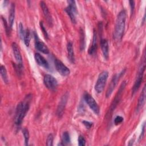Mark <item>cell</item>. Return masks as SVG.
I'll return each mask as SVG.
<instances>
[{
  "instance_id": "32",
  "label": "cell",
  "mask_w": 146,
  "mask_h": 146,
  "mask_svg": "<svg viewBox=\"0 0 146 146\" xmlns=\"http://www.w3.org/2000/svg\"><path fill=\"white\" fill-rule=\"evenodd\" d=\"M82 123L84 125V126L87 128H90L92 127L93 125V123L92 122H90L88 121H86V120H83L82 121Z\"/></svg>"
},
{
  "instance_id": "15",
  "label": "cell",
  "mask_w": 146,
  "mask_h": 146,
  "mask_svg": "<svg viewBox=\"0 0 146 146\" xmlns=\"http://www.w3.org/2000/svg\"><path fill=\"white\" fill-rule=\"evenodd\" d=\"M40 7L42 8V10L43 11V13L44 14V15L45 16L48 23L50 25L52 24V18L50 15V12H49V10H48V9L46 5V4L43 1H41L40 2Z\"/></svg>"
},
{
  "instance_id": "24",
  "label": "cell",
  "mask_w": 146,
  "mask_h": 146,
  "mask_svg": "<svg viewBox=\"0 0 146 146\" xmlns=\"http://www.w3.org/2000/svg\"><path fill=\"white\" fill-rule=\"evenodd\" d=\"M62 142L64 145H67L70 143V137L68 132H63L62 135Z\"/></svg>"
},
{
  "instance_id": "16",
  "label": "cell",
  "mask_w": 146,
  "mask_h": 146,
  "mask_svg": "<svg viewBox=\"0 0 146 146\" xmlns=\"http://www.w3.org/2000/svg\"><path fill=\"white\" fill-rule=\"evenodd\" d=\"M67 54H68V58L70 62L72 63H75V55H74V51L72 46V43L71 42H69L67 45Z\"/></svg>"
},
{
  "instance_id": "13",
  "label": "cell",
  "mask_w": 146,
  "mask_h": 146,
  "mask_svg": "<svg viewBox=\"0 0 146 146\" xmlns=\"http://www.w3.org/2000/svg\"><path fill=\"white\" fill-rule=\"evenodd\" d=\"M35 59L36 62L40 66L44 67L45 68H48L49 67V64L47 60L43 56H42L39 53H35Z\"/></svg>"
},
{
  "instance_id": "25",
  "label": "cell",
  "mask_w": 146,
  "mask_h": 146,
  "mask_svg": "<svg viewBox=\"0 0 146 146\" xmlns=\"http://www.w3.org/2000/svg\"><path fill=\"white\" fill-rule=\"evenodd\" d=\"M22 133L23 134V136L25 138V143L26 145H28V143H29V137H30V135H29V131L27 128H24L22 129Z\"/></svg>"
},
{
  "instance_id": "4",
  "label": "cell",
  "mask_w": 146,
  "mask_h": 146,
  "mask_svg": "<svg viewBox=\"0 0 146 146\" xmlns=\"http://www.w3.org/2000/svg\"><path fill=\"white\" fill-rule=\"evenodd\" d=\"M108 77V72L107 71H103L99 74L95 86V90L96 92L101 93L103 91Z\"/></svg>"
},
{
  "instance_id": "6",
  "label": "cell",
  "mask_w": 146,
  "mask_h": 146,
  "mask_svg": "<svg viewBox=\"0 0 146 146\" xmlns=\"http://www.w3.org/2000/svg\"><path fill=\"white\" fill-rule=\"evenodd\" d=\"M67 3H68V6L64 9L65 11L69 15L71 21L72 23H76V17L75 15L77 14V8L75 4V2L74 1H68Z\"/></svg>"
},
{
  "instance_id": "31",
  "label": "cell",
  "mask_w": 146,
  "mask_h": 146,
  "mask_svg": "<svg viewBox=\"0 0 146 146\" xmlns=\"http://www.w3.org/2000/svg\"><path fill=\"white\" fill-rule=\"evenodd\" d=\"M123 117L121 116H117L114 119V123L115 125H118L121 123L123 121Z\"/></svg>"
},
{
  "instance_id": "29",
  "label": "cell",
  "mask_w": 146,
  "mask_h": 146,
  "mask_svg": "<svg viewBox=\"0 0 146 146\" xmlns=\"http://www.w3.org/2000/svg\"><path fill=\"white\" fill-rule=\"evenodd\" d=\"M2 19L3 21V25H4V26H5V30H6V33L7 34V35H10V30H11V28L9 26L7 25V22L6 21V20L2 17Z\"/></svg>"
},
{
  "instance_id": "1",
  "label": "cell",
  "mask_w": 146,
  "mask_h": 146,
  "mask_svg": "<svg viewBox=\"0 0 146 146\" xmlns=\"http://www.w3.org/2000/svg\"><path fill=\"white\" fill-rule=\"evenodd\" d=\"M31 99L30 95H27L25 100L18 104L16 108L15 123L17 125H20L22 120L26 116L30 108V103Z\"/></svg>"
},
{
  "instance_id": "17",
  "label": "cell",
  "mask_w": 146,
  "mask_h": 146,
  "mask_svg": "<svg viewBox=\"0 0 146 146\" xmlns=\"http://www.w3.org/2000/svg\"><path fill=\"white\" fill-rule=\"evenodd\" d=\"M35 47L38 50L42 53H44L45 54L49 53V50L47 46L42 41L36 40L35 42Z\"/></svg>"
},
{
  "instance_id": "19",
  "label": "cell",
  "mask_w": 146,
  "mask_h": 146,
  "mask_svg": "<svg viewBox=\"0 0 146 146\" xmlns=\"http://www.w3.org/2000/svg\"><path fill=\"white\" fill-rule=\"evenodd\" d=\"M14 18H15V5L14 3H12L10 6L9 15V26L11 29L14 23Z\"/></svg>"
},
{
  "instance_id": "28",
  "label": "cell",
  "mask_w": 146,
  "mask_h": 146,
  "mask_svg": "<svg viewBox=\"0 0 146 146\" xmlns=\"http://www.w3.org/2000/svg\"><path fill=\"white\" fill-rule=\"evenodd\" d=\"M40 29L43 32V34L44 35V36H45V38L46 39H48V33L47 32V30L46 29V28L44 27V26L43 25V22H40Z\"/></svg>"
},
{
  "instance_id": "8",
  "label": "cell",
  "mask_w": 146,
  "mask_h": 146,
  "mask_svg": "<svg viewBox=\"0 0 146 146\" xmlns=\"http://www.w3.org/2000/svg\"><path fill=\"white\" fill-rule=\"evenodd\" d=\"M43 83L44 86L50 90H55L58 86V82L56 79L51 75L46 74L43 78Z\"/></svg>"
},
{
  "instance_id": "14",
  "label": "cell",
  "mask_w": 146,
  "mask_h": 146,
  "mask_svg": "<svg viewBox=\"0 0 146 146\" xmlns=\"http://www.w3.org/2000/svg\"><path fill=\"white\" fill-rule=\"evenodd\" d=\"M100 47L106 59H108L109 56V47L108 41L106 39H101L100 40Z\"/></svg>"
},
{
  "instance_id": "7",
  "label": "cell",
  "mask_w": 146,
  "mask_h": 146,
  "mask_svg": "<svg viewBox=\"0 0 146 146\" xmlns=\"http://www.w3.org/2000/svg\"><path fill=\"white\" fill-rule=\"evenodd\" d=\"M125 71V70H124L120 73L116 74L113 76V78L111 79V81L110 82V84H109V86L106 91V95L107 98H108L111 96V95L112 94L113 90L115 89V88L117 83V82L119 80L120 78L122 76V75H124Z\"/></svg>"
},
{
  "instance_id": "18",
  "label": "cell",
  "mask_w": 146,
  "mask_h": 146,
  "mask_svg": "<svg viewBox=\"0 0 146 146\" xmlns=\"http://www.w3.org/2000/svg\"><path fill=\"white\" fill-rule=\"evenodd\" d=\"M145 86H144L143 90L140 94V95L139 96V100H138V103H137V109L136 111H138L140 110L141 108L143 107L144 103H145Z\"/></svg>"
},
{
  "instance_id": "11",
  "label": "cell",
  "mask_w": 146,
  "mask_h": 146,
  "mask_svg": "<svg viewBox=\"0 0 146 146\" xmlns=\"http://www.w3.org/2000/svg\"><path fill=\"white\" fill-rule=\"evenodd\" d=\"M12 46V49H13V54L14 55V57L17 60V62L18 64H19V66H23L22 65V57L19 50V48L17 45V44L15 42H13L11 44Z\"/></svg>"
},
{
  "instance_id": "20",
  "label": "cell",
  "mask_w": 146,
  "mask_h": 146,
  "mask_svg": "<svg viewBox=\"0 0 146 146\" xmlns=\"http://www.w3.org/2000/svg\"><path fill=\"white\" fill-rule=\"evenodd\" d=\"M97 49V36L95 30H94V35H93V39H92V43L90 47V48L88 50V53L90 55L94 54Z\"/></svg>"
},
{
  "instance_id": "23",
  "label": "cell",
  "mask_w": 146,
  "mask_h": 146,
  "mask_svg": "<svg viewBox=\"0 0 146 146\" xmlns=\"http://www.w3.org/2000/svg\"><path fill=\"white\" fill-rule=\"evenodd\" d=\"M30 39H31L30 31L29 29H26L25 30V34H24V37H23V40H24L25 44H26V46H29L30 42Z\"/></svg>"
},
{
  "instance_id": "3",
  "label": "cell",
  "mask_w": 146,
  "mask_h": 146,
  "mask_svg": "<svg viewBox=\"0 0 146 146\" xmlns=\"http://www.w3.org/2000/svg\"><path fill=\"white\" fill-rule=\"evenodd\" d=\"M145 55L144 54L143 55V62H141V64L140 65V67L139 68V72L137 74V76L136 78V79L134 83V84L132 87V94L134 95L136 91L139 90V88L140 87L143 78V74L145 70Z\"/></svg>"
},
{
  "instance_id": "9",
  "label": "cell",
  "mask_w": 146,
  "mask_h": 146,
  "mask_svg": "<svg viewBox=\"0 0 146 146\" xmlns=\"http://www.w3.org/2000/svg\"><path fill=\"white\" fill-rule=\"evenodd\" d=\"M54 64L56 68V70L58 72L62 75V76H67L70 73V69L66 66L63 62H62L60 60L58 59H55L54 60Z\"/></svg>"
},
{
  "instance_id": "2",
  "label": "cell",
  "mask_w": 146,
  "mask_h": 146,
  "mask_svg": "<svg viewBox=\"0 0 146 146\" xmlns=\"http://www.w3.org/2000/svg\"><path fill=\"white\" fill-rule=\"evenodd\" d=\"M125 19L126 12L125 10H122L117 16L113 32V38L117 41H120L122 39L125 29Z\"/></svg>"
},
{
  "instance_id": "12",
  "label": "cell",
  "mask_w": 146,
  "mask_h": 146,
  "mask_svg": "<svg viewBox=\"0 0 146 146\" xmlns=\"http://www.w3.org/2000/svg\"><path fill=\"white\" fill-rule=\"evenodd\" d=\"M67 98L68 96L67 94H64L61 98L60 101L59 103V105L57 108V111H56V115L60 117L63 115L65 106L67 103Z\"/></svg>"
},
{
  "instance_id": "26",
  "label": "cell",
  "mask_w": 146,
  "mask_h": 146,
  "mask_svg": "<svg viewBox=\"0 0 146 146\" xmlns=\"http://www.w3.org/2000/svg\"><path fill=\"white\" fill-rule=\"evenodd\" d=\"M25 31L23 29V25L21 22H20L19 25V35L20 38L22 39H23V37H24V34H25Z\"/></svg>"
},
{
  "instance_id": "33",
  "label": "cell",
  "mask_w": 146,
  "mask_h": 146,
  "mask_svg": "<svg viewBox=\"0 0 146 146\" xmlns=\"http://www.w3.org/2000/svg\"><path fill=\"white\" fill-rule=\"evenodd\" d=\"M129 2V4H130V6H131V12H133V10H134V7H135L134 1H130Z\"/></svg>"
},
{
  "instance_id": "30",
  "label": "cell",
  "mask_w": 146,
  "mask_h": 146,
  "mask_svg": "<svg viewBox=\"0 0 146 146\" xmlns=\"http://www.w3.org/2000/svg\"><path fill=\"white\" fill-rule=\"evenodd\" d=\"M78 144L79 146H83L86 144V140L83 136L80 135L78 137Z\"/></svg>"
},
{
  "instance_id": "10",
  "label": "cell",
  "mask_w": 146,
  "mask_h": 146,
  "mask_svg": "<svg viewBox=\"0 0 146 146\" xmlns=\"http://www.w3.org/2000/svg\"><path fill=\"white\" fill-rule=\"evenodd\" d=\"M125 86H126V82L125 81H124L121 84V85L120 86V88L118 90V92H117V94H116V95L115 98V99H113V102H112V104L110 107V112L113 111L115 110V108H116V106L117 105V104H118V103H119V102L120 99V98L121 96L122 93H123V91L125 88Z\"/></svg>"
},
{
  "instance_id": "22",
  "label": "cell",
  "mask_w": 146,
  "mask_h": 146,
  "mask_svg": "<svg viewBox=\"0 0 146 146\" xmlns=\"http://www.w3.org/2000/svg\"><path fill=\"white\" fill-rule=\"evenodd\" d=\"M80 49L81 51H83L85 47V40H84V33L83 30L80 29Z\"/></svg>"
},
{
  "instance_id": "21",
  "label": "cell",
  "mask_w": 146,
  "mask_h": 146,
  "mask_svg": "<svg viewBox=\"0 0 146 146\" xmlns=\"http://www.w3.org/2000/svg\"><path fill=\"white\" fill-rule=\"evenodd\" d=\"M0 72H1V75L3 80L4 82L5 83H7L9 82V79L7 77V71L5 68V67L3 65H1L0 67Z\"/></svg>"
},
{
  "instance_id": "5",
  "label": "cell",
  "mask_w": 146,
  "mask_h": 146,
  "mask_svg": "<svg viewBox=\"0 0 146 146\" xmlns=\"http://www.w3.org/2000/svg\"><path fill=\"white\" fill-rule=\"evenodd\" d=\"M83 98L85 102L88 104L89 107L92 110V111L95 114L99 115L100 112V108L98 103L96 102L93 97L88 92H85L83 94Z\"/></svg>"
},
{
  "instance_id": "27",
  "label": "cell",
  "mask_w": 146,
  "mask_h": 146,
  "mask_svg": "<svg viewBox=\"0 0 146 146\" xmlns=\"http://www.w3.org/2000/svg\"><path fill=\"white\" fill-rule=\"evenodd\" d=\"M53 139L54 137L52 134H49L47 138L46 141V145L48 146H51L53 145Z\"/></svg>"
}]
</instances>
